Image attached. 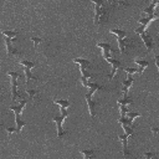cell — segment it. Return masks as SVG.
Wrapping results in <instances>:
<instances>
[{
    "mask_svg": "<svg viewBox=\"0 0 159 159\" xmlns=\"http://www.w3.org/2000/svg\"><path fill=\"white\" fill-rule=\"evenodd\" d=\"M108 2L113 6H127V2L123 1H116V0H108Z\"/></svg>",
    "mask_w": 159,
    "mask_h": 159,
    "instance_id": "24",
    "label": "cell"
},
{
    "mask_svg": "<svg viewBox=\"0 0 159 159\" xmlns=\"http://www.w3.org/2000/svg\"><path fill=\"white\" fill-rule=\"evenodd\" d=\"M152 1H159V0H152Z\"/></svg>",
    "mask_w": 159,
    "mask_h": 159,
    "instance_id": "30",
    "label": "cell"
},
{
    "mask_svg": "<svg viewBox=\"0 0 159 159\" xmlns=\"http://www.w3.org/2000/svg\"><path fill=\"white\" fill-rule=\"evenodd\" d=\"M97 47H99L102 50V55H103L106 61L108 58H111V53L114 52V48L112 47V45L107 43V42H97Z\"/></svg>",
    "mask_w": 159,
    "mask_h": 159,
    "instance_id": "11",
    "label": "cell"
},
{
    "mask_svg": "<svg viewBox=\"0 0 159 159\" xmlns=\"http://www.w3.org/2000/svg\"><path fill=\"white\" fill-rule=\"evenodd\" d=\"M7 76L10 77V83H11V99L12 101H16L20 97V93L17 91V80L21 76H20L19 72H15V71H9L7 72Z\"/></svg>",
    "mask_w": 159,
    "mask_h": 159,
    "instance_id": "8",
    "label": "cell"
},
{
    "mask_svg": "<svg viewBox=\"0 0 159 159\" xmlns=\"http://www.w3.org/2000/svg\"><path fill=\"white\" fill-rule=\"evenodd\" d=\"M87 87L89 88V92L86 93L84 98H86V102H87V106H88V112H89L91 117L94 118V117H96V106L98 104V102H96V101L92 99V94H93L97 89H102L103 87L99 86L98 83H93V82H88Z\"/></svg>",
    "mask_w": 159,
    "mask_h": 159,
    "instance_id": "4",
    "label": "cell"
},
{
    "mask_svg": "<svg viewBox=\"0 0 159 159\" xmlns=\"http://www.w3.org/2000/svg\"><path fill=\"white\" fill-rule=\"evenodd\" d=\"M127 117H128V118H129V120L133 123V120H134L135 118L140 117V114H139V113H137V112H129V111H128V112H127Z\"/></svg>",
    "mask_w": 159,
    "mask_h": 159,
    "instance_id": "23",
    "label": "cell"
},
{
    "mask_svg": "<svg viewBox=\"0 0 159 159\" xmlns=\"http://www.w3.org/2000/svg\"><path fill=\"white\" fill-rule=\"evenodd\" d=\"M73 62L77 63V65H80V70H81V78H80V80H81L82 86H83V87H87V84H88V80L92 77L91 71H88V70L92 68V63H91V61L87 60V58L76 57V58H73Z\"/></svg>",
    "mask_w": 159,
    "mask_h": 159,
    "instance_id": "3",
    "label": "cell"
},
{
    "mask_svg": "<svg viewBox=\"0 0 159 159\" xmlns=\"http://www.w3.org/2000/svg\"><path fill=\"white\" fill-rule=\"evenodd\" d=\"M133 82H134L133 75H128L127 80H123V81H122V89H123V94H124V96H127L128 89L130 88V86L133 84Z\"/></svg>",
    "mask_w": 159,
    "mask_h": 159,
    "instance_id": "14",
    "label": "cell"
},
{
    "mask_svg": "<svg viewBox=\"0 0 159 159\" xmlns=\"http://www.w3.org/2000/svg\"><path fill=\"white\" fill-rule=\"evenodd\" d=\"M81 153L84 159H89L94 157V149H81Z\"/></svg>",
    "mask_w": 159,
    "mask_h": 159,
    "instance_id": "20",
    "label": "cell"
},
{
    "mask_svg": "<svg viewBox=\"0 0 159 159\" xmlns=\"http://www.w3.org/2000/svg\"><path fill=\"white\" fill-rule=\"evenodd\" d=\"M31 40H32V42H34V47H35V50L37 48L39 43L42 41V39H41V37H36V36H32V37H31Z\"/></svg>",
    "mask_w": 159,
    "mask_h": 159,
    "instance_id": "25",
    "label": "cell"
},
{
    "mask_svg": "<svg viewBox=\"0 0 159 159\" xmlns=\"http://www.w3.org/2000/svg\"><path fill=\"white\" fill-rule=\"evenodd\" d=\"M158 4H159V1H152V4H150L148 7L144 9V12H147L148 15H155V14H154V9L157 7Z\"/></svg>",
    "mask_w": 159,
    "mask_h": 159,
    "instance_id": "19",
    "label": "cell"
},
{
    "mask_svg": "<svg viewBox=\"0 0 159 159\" xmlns=\"http://www.w3.org/2000/svg\"><path fill=\"white\" fill-rule=\"evenodd\" d=\"M154 61H155V65H157L158 72H159V55H155V56H154Z\"/></svg>",
    "mask_w": 159,
    "mask_h": 159,
    "instance_id": "28",
    "label": "cell"
},
{
    "mask_svg": "<svg viewBox=\"0 0 159 159\" xmlns=\"http://www.w3.org/2000/svg\"><path fill=\"white\" fill-rule=\"evenodd\" d=\"M158 19H159V16H158Z\"/></svg>",
    "mask_w": 159,
    "mask_h": 159,
    "instance_id": "31",
    "label": "cell"
},
{
    "mask_svg": "<svg viewBox=\"0 0 159 159\" xmlns=\"http://www.w3.org/2000/svg\"><path fill=\"white\" fill-rule=\"evenodd\" d=\"M117 103H118V106H127L128 107V104L133 103V99L130 97H128V96H123V98H118L117 99Z\"/></svg>",
    "mask_w": 159,
    "mask_h": 159,
    "instance_id": "17",
    "label": "cell"
},
{
    "mask_svg": "<svg viewBox=\"0 0 159 159\" xmlns=\"http://www.w3.org/2000/svg\"><path fill=\"white\" fill-rule=\"evenodd\" d=\"M150 129H152V132H153V133H154V134H157V133H158V132H159V128H157V127H152V128H150Z\"/></svg>",
    "mask_w": 159,
    "mask_h": 159,
    "instance_id": "29",
    "label": "cell"
},
{
    "mask_svg": "<svg viewBox=\"0 0 159 159\" xmlns=\"http://www.w3.org/2000/svg\"><path fill=\"white\" fill-rule=\"evenodd\" d=\"M53 102L56 104H58L61 107V109H67L71 106V103H70L68 99H53Z\"/></svg>",
    "mask_w": 159,
    "mask_h": 159,
    "instance_id": "18",
    "label": "cell"
},
{
    "mask_svg": "<svg viewBox=\"0 0 159 159\" xmlns=\"http://www.w3.org/2000/svg\"><path fill=\"white\" fill-rule=\"evenodd\" d=\"M19 63L24 67V72H25V77H26V84L29 86V83H30V81L31 80H35V81H37L39 80V77H36V76H34L32 73H31V70L35 67V62H32V61H29V60H20L19 61Z\"/></svg>",
    "mask_w": 159,
    "mask_h": 159,
    "instance_id": "7",
    "label": "cell"
},
{
    "mask_svg": "<svg viewBox=\"0 0 159 159\" xmlns=\"http://www.w3.org/2000/svg\"><path fill=\"white\" fill-rule=\"evenodd\" d=\"M124 71L127 72V75H134V73H139V70H137V68H124Z\"/></svg>",
    "mask_w": 159,
    "mask_h": 159,
    "instance_id": "26",
    "label": "cell"
},
{
    "mask_svg": "<svg viewBox=\"0 0 159 159\" xmlns=\"http://www.w3.org/2000/svg\"><path fill=\"white\" fill-rule=\"evenodd\" d=\"M16 41V37H9L5 36V45H6V50H7V55L9 56H19L21 52L14 46V42Z\"/></svg>",
    "mask_w": 159,
    "mask_h": 159,
    "instance_id": "10",
    "label": "cell"
},
{
    "mask_svg": "<svg viewBox=\"0 0 159 159\" xmlns=\"http://www.w3.org/2000/svg\"><path fill=\"white\" fill-rule=\"evenodd\" d=\"M135 34L140 35V37H142V40H143V42H144L145 47L150 51V50L153 48V46H154V41H153V37H152L149 34H147V32H145V27L140 25L138 29H135Z\"/></svg>",
    "mask_w": 159,
    "mask_h": 159,
    "instance_id": "9",
    "label": "cell"
},
{
    "mask_svg": "<svg viewBox=\"0 0 159 159\" xmlns=\"http://www.w3.org/2000/svg\"><path fill=\"white\" fill-rule=\"evenodd\" d=\"M118 139L119 142L122 143V147H123V157L124 158H128L130 155L129 150H128V139H129V135L128 134H118Z\"/></svg>",
    "mask_w": 159,
    "mask_h": 159,
    "instance_id": "13",
    "label": "cell"
},
{
    "mask_svg": "<svg viewBox=\"0 0 159 159\" xmlns=\"http://www.w3.org/2000/svg\"><path fill=\"white\" fill-rule=\"evenodd\" d=\"M92 2L94 4L93 22H94V25L101 26V25L106 24L108 20V9H107L103 0H92Z\"/></svg>",
    "mask_w": 159,
    "mask_h": 159,
    "instance_id": "1",
    "label": "cell"
},
{
    "mask_svg": "<svg viewBox=\"0 0 159 159\" xmlns=\"http://www.w3.org/2000/svg\"><path fill=\"white\" fill-rule=\"evenodd\" d=\"M26 93H27L30 101L35 99V98L39 96V91H37V89H30V88H27V89H26Z\"/></svg>",
    "mask_w": 159,
    "mask_h": 159,
    "instance_id": "21",
    "label": "cell"
},
{
    "mask_svg": "<svg viewBox=\"0 0 159 159\" xmlns=\"http://www.w3.org/2000/svg\"><path fill=\"white\" fill-rule=\"evenodd\" d=\"M153 19H158V15H148L147 17L139 19V20H138V22H139V25H142V26H144V27L147 29V26L149 25V22H150Z\"/></svg>",
    "mask_w": 159,
    "mask_h": 159,
    "instance_id": "16",
    "label": "cell"
},
{
    "mask_svg": "<svg viewBox=\"0 0 159 159\" xmlns=\"http://www.w3.org/2000/svg\"><path fill=\"white\" fill-rule=\"evenodd\" d=\"M2 35L4 36H9V37H17L19 32L14 31V30H2Z\"/></svg>",
    "mask_w": 159,
    "mask_h": 159,
    "instance_id": "22",
    "label": "cell"
},
{
    "mask_svg": "<svg viewBox=\"0 0 159 159\" xmlns=\"http://www.w3.org/2000/svg\"><path fill=\"white\" fill-rule=\"evenodd\" d=\"M107 62L112 66V71H111V73L108 75V78H109V80H113V77L116 76V73L118 72V70L122 68V62H120L119 60H114V58H112V57L108 58Z\"/></svg>",
    "mask_w": 159,
    "mask_h": 159,
    "instance_id": "12",
    "label": "cell"
},
{
    "mask_svg": "<svg viewBox=\"0 0 159 159\" xmlns=\"http://www.w3.org/2000/svg\"><path fill=\"white\" fill-rule=\"evenodd\" d=\"M111 32L117 36V41H118V46H119V52L122 55H124L127 52V50L133 46V41L128 36V32L125 30H123V29H112Z\"/></svg>",
    "mask_w": 159,
    "mask_h": 159,
    "instance_id": "2",
    "label": "cell"
},
{
    "mask_svg": "<svg viewBox=\"0 0 159 159\" xmlns=\"http://www.w3.org/2000/svg\"><path fill=\"white\" fill-rule=\"evenodd\" d=\"M68 116H70V113H68L67 109H61V116H55V117L52 118L53 122L56 123V127H57V138H60V139L67 134V132H66V130L63 129V127H62V123H63L65 118H67Z\"/></svg>",
    "mask_w": 159,
    "mask_h": 159,
    "instance_id": "6",
    "label": "cell"
},
{
    "mask_svg": "<svg viewBox=\"0 0 159 159\" xmlns=\"http://www.w3.org/2000/svg\"><path fill=\"white\" fill-rule=\"evenodd\" d=\"M134 62L139 66V73H140V75H142V73L144 72V70L149 66V61L143 60V58H135V60H134Z\"/></svg>",
    "mask_w": 159,
    "mask_h": 159,
    "instance_id": "15",
    "label": "cell"
},
{
    "mask_svg": "<svg viewBox=\"0 0 159 159\" xmlns=\"http://www.w3.org/2000/svg\"><path fill=\"white\" fill-rule=\"evenodd\" d=\"M143 157H144V158H153V157H155V153H149V152H147V153L143 154Z\"/></svg>",
    "mask_w": 159,
    "mask_h": 159,
    "instance_id": "27",
    "label": "cell"
},
{
    "mask_svg": "<svg viewBox=\"0 0 159 159\" xmlns=\"http://www.w3.org/2000/svg\"><path fill=\"white\" fill-rule=\"evenodd\" d=\"M27 101H30V99H29V98H24L19 104H16V106H10V109L15 113V122H16V128H17V132H19V133H21L22 127L26 125V122H24L20 117H21L22 109H24V107L26 106Z\"/></svg>",
    "mask_w": 159,
    "mask_h": 159,
    "instance_id": "5",
    "label": "cell"
}]
</instances>
